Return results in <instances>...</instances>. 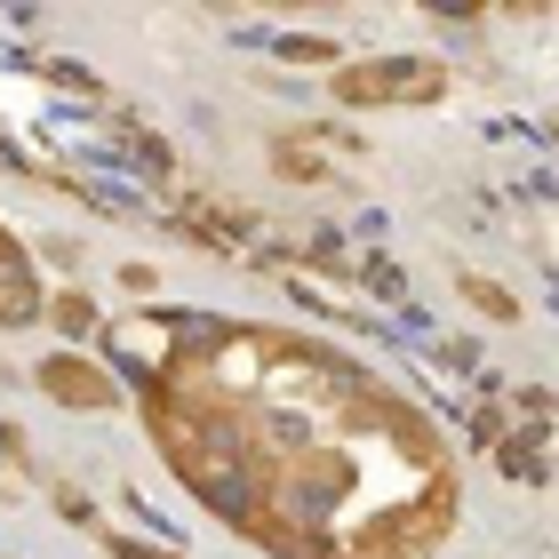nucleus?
<instances>
[{
    "label": "nucleus",
    "instance_id": "1",
    "mask_svg": "<svg viewBox=\"0 0 559 559\" xmlns=\"http://www.w3.org/2000/svg\"><path fill=\"white\" fill-rule=\"evenodd\" d=\"M105 360L176 488L264 559H440L464 520L440 424L328 336L152 304Z\"/></svg>",
    "mask_w": 559,
    "mask_h": 559
},
{
    "label": "nucleus",
    "instance_id": "2",
    "mask_svg": "<svg viewBox=\"0 0 559 559\" xmlns=\"http://www.w3.org/2000/svg\"><path fill=\"white\" fill-rule=\"evenodd\" d=\"M328 96L344 112H400V105H440L448 96V64L440 57H360V64H336L328 72Z\"/></svg>",
    "mask_w": 559,
    "mask_h": 559
},
{
    "label": "nucleus",
    "instance_id": "3",
    "mask_svg": "<svg viewBox=\"0 0 559 559\" xmlns=\"http://www.w3.org/2000/svg\"><path fill=\"white\" fill-rule=\"evenodd\" d=\"M33 376H40L48 400H64V408H81V416H96V408H112V400H120V384L105 376V360H88V352H48Z\"/></svg>",
    "mask_w": 559,
    "mask_h": 559
},
{
    "label": "nucleus",
    "instance_id": "4",
    "mask_svg": "<svg viewBox=\"0 0 559 559\" xmlns=\"http://www.w3.org/2000/svg\"><path fill=\"white\" fill-rule=\"evenodd\" d=\"M48 312V296H40V272H33V257L16 248V233L0 224V328H33Z\"/></svg>",
    "mask_w": 559,
    "mask_h": 559
},
{
    "label": "nucleus",
    "instance_id": "5",
    "mask_svg": "<svg viewBox=\"0 0 559 559\" xmlns=\"http://www.w3.org/2000/svg\"><path fill=\"white\" fill-rule=\"evenodd\" d=\"M455 288H464V304H479V312H488L496 328H512V320H520V296L503 288V280H479V272H464Z\"/></svg>",
    "mask_w": 559,
    "mask_h": 559
},
{
    "label": "nucleus",
    "instance_id": "6",
    "mask_svg": "<svg viewBox=\"0 0 559 559\" xmlns=\"http://www.w3.org/2000/svg\"><path fill=\"white\" fill-rule=\"evenodd\" d=\"M40 320L57 328V336H88V328L105 320V312H96V304H88L81 288H64V296H48V312H40Z\"/></svg>",
    "mask_w": 559,
    "mask_h": 559
},
{
    "label": "nucleus",
    "instance_id": "7",
    "mask_svg": "<svg viewBox=\"0 0 559 559\" xmlns=\"http://www.w3.org/2000/svg\"><path fill=\"white\" fill-rule=\"evenodd\" d=\"M280 57H288V64H336L344 48L336 40H280Z\"/></svg>",
    "mask_w": 559,
    "mask_h": 559
},
{
    "label": "nucleus",
    "instance_id": "8",
    "mask_svg": "<svg viewBox=\"0 0 559 559\" xmlns=\"http://www.w3.org/2000/svg\"><path fill=\"white\" fill-rule=\"evenodd\" d=\"M105 551L112 559H185V551H168V544H136V536H112Z\"/></svg>",
    "mask_w": 559,
    "mask_h": 559
}]
</instances>
